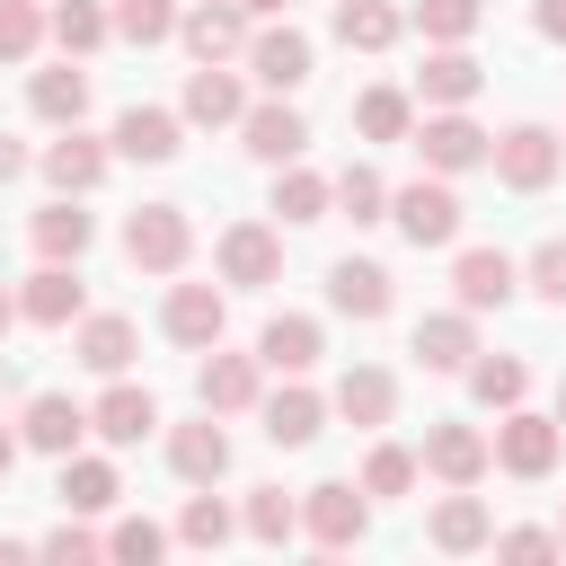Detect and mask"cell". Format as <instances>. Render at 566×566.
<instances>
[{
    "mask_svg": "<svg viewBox=\"0 0 566 566\" xmlns=\"http://www.w3.org/2000/svg\"><path fill=\"white\" fill-rule=\"evenodd\" d=\"M256 354H212L203 371H195V389H203V407L212 416H239V407H256Z\"/></svg>",
    "mask_w": 566,
    "mask_h": 566,
    "instance_id": "cell-21",
    "label": "cell"
},
{
    "mask_svg": "<svg viewBox=\"0 0 566 566\" xmlns=\"http://www.w3.org/2000/svg\"><path fill=\"white\" fill-rule=\"evenodd\" d=\"M486 539H495V513H486V504H478L469 486L433 504V548H451V557H469V548H486Z\"/></svg>",
    "mask_w": 566,
    "mask_h": 566,
    "instance_id": "cell-24",
    "label": "cell"
},
{
    "mask_svg": "<svg viewBox=\"0 0 566 566\" xmlns=\"http://www.w3.org/2000/svg\"><path fill=\"white\" fill-rule=\"evenodd\" d=\"M256 363H265V371H310V363H318V318H265Z\"/></svg>",
    "mask_w": 566,
    "mask_h": 566,
    "instance_id": "cell-29",
    "label": "cell"
},
{
    "mask_svg": "<svg viewBox=\"0 0 566 566\" xmlns=\"http://www.w3.org/2000/svg\"><path fill=\"white\" fill-rule=\"evenodd\" d=\"M18 168H27V150H18V142H9V133H0V186H9V177H18Z\"/></svg>",
    "mask_w": 566,
    "mask_h": 566,
    "instance_id": "cell-50",
    "label": "cell"
},
{
    "mask_svg": "<svg viewBox=\"0 0 566 566\" xmlns=\"http://www.w3.org/2000/svg\"><path fill=\"white\" fill-rule=\"evenodd\" d=\"M106 35H115V18H106L97 0H62V9H53V44H62V53H97Z\"/></svg>",
    "mask_w": 566,
    "mask_h": 566,
    "instance_id": "cell-36",
    "label": "cell"
},
{
    "mask_svg": "<svg viewBox=\"0 0 566 566\" xmlns=\"http://www.w3.org/2000/svg\"><path fill=\"white\" fill-rule=\"evenodd\" d=\"M513 283H522V274H513V256H504V248H460V265H451V292H460V310H469V318H478V310H504V301H513Z\"/></svg>",
    "mask_w": 566,
    "mask_h": 566,
    "instance_id": "cell-9",
    "label": "cell"
},
{
    "mask_svg": "<svg viewBox=\"0 0 566 566\" xmlns=\"http://www.w3.org/2000/svg\"><path fill=\"white\" fill-rule=\"evenodd\" d=\"M389 221L407 230V248H451L460 239V195L442 177H416V186L389 195Z\"/></svg>",
    "mask_w": 566,
    "mask_h": 566,
    "instance_id": "cell-2",
    "label": "cell"
},
{
    "mask_svg": "<svg viewBox=\"0 0 566 566\" xmlns=\"http://www.w3.org/2000/svg\"><path fill=\"white\" fill-rule=\"evenodd\" d=\"M18 442H27V433H9V424H0V478L18 469Z\"/></svg>",
    "mask_w": 566,
    "mask_h": 566,
    "instance_id": "cell-51",
    "label": "cell"
},
{
    "mask_svg": "<svg viewBox=\"0 0 566 566\" xmlns=\"http://www.w3.org/2000/svg\"><path fill=\"white\" fill-rule=\"evenodd\" d=\"M495 548H504V557H557L566 531H495Z\"/></svg>",
    "mask_w": 566,
    "mask_h": 566,
    "instance_id": "cell-47",
    "label": "cell"
},
{
    "mask_svg": "<svg viewBox=\"0 0 566 566\" xmlns=\"http://www.w3.org/2000/svg\"><path fill=\"white\" fill-rule=\"evenodd\" d=\"M88 424L106 433V442H142L150 424H159V407H150V389H133V380H115L97 407H88Z\"/></svg>",
    "mask_w": 566,
    "mask_h": 566,
    "instance_id": "cell-26",
    "label": "cell"
},
{
    "mask_svg": "<svg viewBox=\"0 0 566 566\" xmlns=\"http://www.w3.org/2000/svg\"><path fill=\"white\" fill-rule=\"evenodd\" d=\"M177 539H186V548H221V539H230V504H221V495H195V504L177 513Z\"/></svg>",
    "mask_w": 566,
    "mask_h": 566,
    "instance_id": "cell-43",
    "label": "cell"
},
{
    "mask_svg": "<svg viewBox=\"0 0 566 566\" xmlns=\"http://www.w3.org/2000/svg\"><path fill=\"white\" fill-rule=\"evenodd\" d=\"M407 142L424 150V168H433V177H460V168H478V159H495V142H486V133H478V124H469L460 106H442V115H424V124H416Z\"/></svg>",
    "mask_w": 566,
    "mask_h": 566,
    "instance_id": "cell-4",
    "label": "cell"
},
{
    "mask_svg": "<svg viewBox=\"0 0 566 566\" xmlns=\"http://www.w3.org/2000/svg\"><path fill=\"white\" fill-rule=\"evenodd\" d=\"M18 310H27L35 327H71V318H80V274H71L62 256H44V265L27 274V292H18Z\"/></svg>",
    "mask_w": 566,
    "mask_h": 566,
    "instance_id": "cell-15",
    "label": "cell"
},
{
    "mask_svg": "<svg viewBox=\"0 0 566 566\" xmlns=\"http://www.w3.org/2000/svg\"><path fill=\"white\" fill-rule=\"evenodd\" d=\"M239 522H248V539H265V548H283V539H292V531H301V504H292V495H283V486H256V495H248V513H239Z\"/></svg>",
    "mask_w": 566,
    "mask_h": 566,
    "instance_id": "cell-37",
    "label": "cell"
},
{
    "mask_svg": "<svg viewBox=\"0 0 566 566\" xmlns=\"http://www.w3.org/2000/svg\"><path fill=\"white\" fill-rule=\"evenodd\" d=\"M354 124H363V142H407L416 133V106H407V88H363Z\"/></svg>",
    "mask_w": 566,
    "mask_h": 566,
    "instance_id": "cell-33",
    "label": "cell"
},
{
    "mask_svg": "<svg viewBox=\"0 0 566 566\" xmlns=\"http://www.w3.org/2000/svg\"><path fill=\"white\" fill-rule=\"evenodd\" d=\"M239 9H256V18H283V9H292V0H239Z\"/></svg>",
    "mask_w": 566,
    "mask_h": 566,
    "instance_id": "cell-52",
    "label": "cell"
},
{
    "mask_svg": "<svg viewBox=\"0 0 566 566\" xmlns=\"http://www.w3.org/2000/svg\"><path fill=\"white\" fill-rule=\"evenodd\" d=\"M531 292L566 310V239H539V248H531Z\"/></svg>",
    "mask_w": 566,
    "mask_h": 566,
    "instance_id": "cell-45",
    "label": "cell"
},
{
    "mask_svg": "<svg viewBox=\"0 0 566 566\" xmlns=\"http://www.w3.org/2000/svg\"><path fill=\"white\" fill-rule=\"evenodd\" d=\"M71 354H80L88 371H106V380H115V371L133 363V318H115V310H97V318H80V345H71Z\"/></svg>",
    "mask_w": 566,
    "mask_h": 566,
    "instance_id": "cell-30",
    "label": "cell"
},
{
    "mask_svg": "<svg viewBox=\"0 0 566 566\" xmlns=\"http://www.w3.org/2000/svg\"><path fill=\"white\" fill-rule=\"evenodd\" d=\"M416 88H424V106H469V97L486 88V71H478V62L460 53V44H442V53H433V62L416 71Z\"/></svg>",
    "mask_w": 566,
    "mask_h": 566,
    "instance_id": "cell-25",
    "label": "cell"
},
{
    "mask_svg": "<svg viewBox=\"0 0 566 566\" xmlns=\"http://www.w3.org/2000/svg\"><path fill=\"white\" fill-rule=\"evenodd\" d=\"M115 150L142 159V168L177 159V115H168V106H124V115H115Z\"/></svg>",
    "mask_w": 566,
    "mask_h": 566,
    "instance_id": "cell-18",
    "label": "cell"
},
{
    "mask_svg": "<svg viewBox=\"0 0 566 566\" xmlns=\"http://www.w3.org/2000/svg\"><path fill=\"white\" fill-rule=\"evenodd\" d=\"M398 27H407V18H398L389 0H345V9H336V44H354V53H389Z\"/></svg>",
    "mask_w": 566,
    "mask_h": 566,
    "instance_id": "cell-27",
    "label": "cell"
},
{
    "mask_svg": "<svg viewBox=\"0 0 566 566\" xmlns=\"http://www.w3.org/2000/svg\"><path fill=\"white\" fill-rule=\"evenodd\" d=\"M239 133H248V150H256L265 168L301 159V142H310V124H301V115H292L283 97H274V106H248V115H239Z\"/></svg>",
    "mask_w": 566,
    "mask_h": 566,
    "instance_id": "cell-19",
    "label": "cell"
},
{
    "mask_svg": "<svg viewBox=\"0 0 566 566\" xmlns=\"http://www.w3.org/2000/svg\"><path fill=\"white\" fill-rule=\"evenodd\" d=\"M318 424H327V398H318V389H301V371H292V389H274V398H265V442L301 451V442H318Z\"/></svg>",
    "mask_w": 566,
    "mask_h": 566,
    "instance_id": "cell-17",
    "label": "cell"
},
{
    "mask_svg": "<svg viewBox=\"0 0 566 566\" xmlns=\"http://www.w3.org/2000/svg\"><path fill=\"white\" fill-rule=\"evenodd\" d=\"M327 203H336V186L283 159V177H274V212H283V221H327Z\"/></svg>",
    "mask_w": 566,
    "mask_h": 566,
    "instance_id": "cell-34",
    "label": "cell"
},
{
    "mask_svg": "<svg viewBox=\"0 0 566 566\" xmlns=\"http://www.w3.org/2000/svg\"><path fill=\"white\" fill-rule=\"evenodd\" d=\"M539 35H548V44H566V0H539Z\"/></svg>",
    "mask_w": 566,
    "mask_h": 566,
    "instance_id": "cell-49",
    "label": "cell"
},
{
    "mask_svg": "<svg viewBox=\"0 0 566 566\" xmlns=\"http://www.w3.org/2000/svg\"><path fill=\"white\" fill-rule=\"evenodd\" d=\"M248 71L283 97V88H301L310 80V35L301 27H265V35H248Z\"/></svg>",
    "mask_w": 566,
    "mask_h": 566,
    "instance_id": "cell-11",
    "label": "cell"
},
{
    "mask_svg": "<svg viewBox=\"0 0 566 566\" xmlns=\"http://www.w3.org/2000/svg\"><path fill=\"white\" fill-rule=\"evenodd\" d=\"M557 424H566V389H557Z\"/></svg>",
    "mask_w": 566,
    "mask_h": 566,
    "instance_id": "cell-54",
    "label": "cell"
},
{
    "mask_svg": "<svg viewBox=\"0 0 566 566\" xmlns=\"http://www.w3.org/2000/svg\"><path fill=\"white\" fill-rule=\"evenodd\" d=\"M115 35L124 44H168L177 35V0H115Z\"/></svg>",
    "mask_w": 566,
    "mask_h": 566,
    "instance_id": "cell-39",
    "label": "cell"
},
{
    "mask_svg": "<svg viewBox=\"0 0 566 566\" xmlns=\"http://www.w3.org/2000/svg\"><path fill=\"white\" fill-rule=\"evenodd\" d=\"M27 451H53V460H71L80 451V433H88V407H71L62 389H44V398H27Z\"/></svg>",
    "mask_w": 566,
    "mask_h": 566,
    "instance_id": "cell-13",
    "label": "cell"
},
{
    "mask_svg": "<svg viewBox=\"0 0 566 566\" xmlns=\"http://www.w3.org/2000/svg\"><path fill=\"white\" fill-rule=\"evenodd\" d=\"M557 451H566V424H557V416L504 407V424H495V460H504L513 478H548V469H557Z\"/></svg>",
    "mask_w": 566,
    "mask_h": 566,
    "instance_id": "cell-3",
    "label": "cell"
},
{
    "mask_svg": "<svg viewBox=\"0 0 566 566\" xmlns=\"http://www.w3.org/2000/svg\"><path fill=\"white\" fill-rule=\"evenodd\" d=\"M159 548H168V531H159V522H142V513L106 531V557H159Z\"/></svg>",
    "mask_w": 566,
    "mask_h": 566,
    "instance_id": "cell-46",
    "label": "cell"
},
{
    "mask_svg": "<svg viewBox=\"0 0 566 566\" xmlns=\"http://www.w3.org/2000/svg\"><path fill=\"white\" fill-rule=\"evenodd\" d=\"M416 27L433 44H469L478 35V0H416Z\"/></svg>",
    "mask_w": 566,
    "mask_h": 566,
    "instance_id": "cell-41",
    "label": "cell"
},
{
    "mask_svg": "<svg viewBox=\"0 0 566 566\" xmlns=\"http://www.w3.org/2000/svg\"><path fill=\"white\" fill-rule=\"evenodd\" d=\"M469 389H478V407H522L531 371H522L513 354H486V363H469Z\"/></svg>",
    "mask_w": 566,
    "mask_h": 566,
    "instance_id": "cell-38",
    "label": "cell"
},
{
    "mask_svg": "<svg viewBox=\"0 0 566 566\" xmlns=\"http://www.w3.org/2000/svg\"><path fill=\"white\" fill-rule=\"evenodd\" d=\"M221 318H230V310H221V292H212V283H177V292H168V310H159V327H168L177 345H221Z\"/></svg>",
    "mask_w": 566,
    "mask_h": 566,
    "instance_id": "cell-16",
    "label": "cell"
},
{
    "mask_svg": "<svg viewBox=\"0 0 566 566\" xmlns=\"http://www.w3.org/2000/svg\"><path fill=\"white\" fill-rule=\"evenodd\" d=\"M35 548H44V557H97V531H80V522H62V531H44Z\"/></svg>",
    "mask_w": 566,
    "mask_h": 566,
    "instance_id": "cell-48",
    "label": "cell"
},
{
    "mask_svg": "<svg viewBox=\"0 0 566 566\" xmlns=\"http://www.w3.org/2000/svg\"><path fill=\"white\" fill-rule=\"evenodd\" d=\"M80 248H88V212H80V195L44 203V212H35V256H62V265H80Z\"/></svg>",
    "mask_w": 566,
    "mask_h": 566,
    "instance_id": "cell-32",
    "label": "cell"
},
{
    "mask_svg": "<svg viewBox=\"0 0 566 566\" xmlns=\"http://www.w3.org/2000/svg\"><path fill=\"white\" fill-rule=\"evenodd\" d=\"M327 301H336L345 318H389V265L336 256V265H327Z\"/></svg>",
    "mask_w": 566,
    "mask_h": 566,
    "instance_id": "cell-12",
    "label": "cell"
},
{
    "mask_svg": "<svg viewBox=\"0 0 566 566\" xmlns=\"http://www.w3.org/2000/svg\"><path fill=\"white\" fill-rule=\"evenodd\" d=\"M168 469H177L186 486H212V478L230 469V433L212 424V407H203V424H177V433H168Z\"/></svg>",
    "mask_w": 566,
    "mask_h": 566,
    "instance_id": "cell-14",
    "label": "cell"
},
{
    "mask_svg": "<svg viewBox=\"0 0 566 566\" xmlns=\"http://www.w3.org/2000/svg\"><path fill=\"white\" fill-rule=\"evenodd\" d=\"M18 318H27V310H18V301H9V292H0V336H9V327H18Z\"/></svg>",
    "mask_w": 566,
    "mask_h": 566,
    "instance_id": "cell-53",
    "label": "cell"
},
{
    "mask_svg": "<svg viewBox=\"0 0 566 566\" xmlns=\"http://www.w3.org/2000/svg\"><path fill=\"white\" fill-rule=\"evenodd\" d=\"M336 203H345V221H389V186H380V168H345V177H336Z\"/></svg>",
    "mask_w": 566,
    "mask_h": 566,
    "instance_id": "cell-40",
    "label": "cell"
},
{
    "mask_svg": "<svg viewBox=\"0 0 566 566\" xmlns=\"http://www.w3.org/2000/svg\"><path fill=\"white\" fill-rule=\"evenodd\" d=\"M44 177H53L62 195H88V186L106 177V142H88L80 124H62V142L44 150Z\"/></svg>",
    "mask_w": 566,
    "mask_h": 566,
    "instance_id": "cell-22",
    "label": "cell"
},
{
    "mask_svg": "<svg viewBox=\"0 0 566 566\" xmlns=\"http://www.w3.org/2000/svg\"><path fill=\"white\" fill-rule=\"evenodd\" d=\"M186 248H195L186 203H142V212L124 221V256H133L142 274H177V265H186Z\"/></svg>",
    "mask_w": 566,
    "mask_h": 566,
    "instance_id": "cell-1",
    "label": "cell"
},
{
    "mask_svg": "<svg viewBox=\"0 0 566 566\" xmlns=\"http://www.w3.org/2000/svg\"><path fill=\"white\" fill-rule=\"evenodd\" d=\"M424 469H433L442 486H478V478L495 469V442H486L478 424H433V433H424Z\"/></svg>",
    "mask_w": 566,
    "mask_h": 566,
    "instance_id": "cell-7",
    "label": "cell"
},
{
    "mask_svg": "<svg viewBox=\"0 0 566 566\" xmlns=\"http://www.w3.org/2000/svg\"><path fill=\"white\" fill-rule=\"evenodd\" d=\"M186 115H195V124H239L248 97H239V80H230L221 62H203V71L186 80Z\"/></svg>",
    "mask_w": 566,
    "mask_h": 566,
    "instance_id": "cell-31",
    "label": "cell"
},
{
    "mask_svg": "<svg viewBox=\"0 0 566 566\" xmlns=\"http://www.w3.org/2000/svg\"><path fill=\"white\" fill-rule=\"evenodd\" d=\"M495 177H504L513 195H539V186L557 177V133H548V124H513V133L495 142Z\"/></svg>",
    "mask_w": 566,
    "mask_h": 566,
    "instance_id": "cell-6",
    "label": "cell"
},
{
    "mask_svg": "<svg viewBox=\"0 0 566 566\" xmlns=\"http://www.w3.org/2000/svg\"><path fill=\"white\" fill-rule=\"evenodd\" d=\"M557 531H566V522H557Z\"/></svg>",
    "mask_w": 566,
    "mask_h": 566,
    "instance_id": "cell-55",
    "label": "cell"
},
{
    "mask_svg": "<svg viewBox=\"0 0 566 566\" xmlns=\"http://www.w3.org/2000/svg\"><path fill=\"white\" fill-rule=\"evenodd\" d=\"M469 354H478V327H469V310L416 318V363H424V371H469Z\"/></svg>",
    "mask_w": 566,
    "mask_h": 566,
    "instance_id": "cell-20",
    "label": "cell"
},
{
    "mask_svg": "<svg viewBox=\"0 0 566 566\" xmlns=\"http://www.w3.org/2000/svg\"><path fill=\"white\" fill-rule=\"evenodd\" d=\"M124 486H115V469L106 460H62V513H106Z\"/></svg>",
    "mask_w": 566,
    "mask_h": 566,
    "instance_id": "cell-35",
    "label": "cell"
},
{
    "mask_svg": "<svg viewBox=\"0 0 566 566\" xmlns=\"http://www.w3.org/2000/svg\"><path fill=\"white\" fill-rule=\"evenodd\" d=\"M301 522H310V539H318V548H354V539L371 531V504H363L345 478H327V486H310V495H301Z\"/></svg>",
    "mask_w": 566,
    "mask_h": 566,
    "instance_id": "cell-5",
    "label": "cell"
},
{
    "mask_svg": "<svg viewBox=\"0 0 566 566\" xmlns=\"http://www.w3.org/2000/svg\"><path fill=\"white\" fill-rule=\"evenodd\" d=\"M177 35H186L195 62H230V53H248V9L239 0H203V9L177 18Z\"/></svg>",
    "mask_w": 566,
    "mask_h": 566,
    "instance_id": "cell-8",
    "label": "cell"
},
{
    "mask_svg": "<svg viewBox=\"0 0 566 566\" xmlns=\"http://www.w3.org/2000/svg\"><path fill=\"white\" fill-rule=\"evenodd\" d=\"M389 407H398V380H389L380 363H354V371L336 380V416H345V424H389Z\"/></svg>",
    "mask_w": 566,
    "mask_h": 566,
    "instance_id": "cell-23",
    "label": "cell"
},
{
    "mask_svg": "<svg viewBox=\"0 0 566 566\" xmlns=\"http://www.w3.org/2000/svg\"><path fill=\"white\" fill-rule=\"evenodd\" d=\"M407 486H416V451L380 442V451L363 460V495H407Z\"/></svg>",
    "mask_w": 566,
    "mask_h": 566,
    "instance_id": "cell-42",
    "label": "cell"
},
{
    "mask_svg": "<svg viewBox=\"0 0 566 566\" xmlns=\"http://www.w3.org/2000/svg\"><path fill=\"white\" fill-rule=\"evenodd\" d=\"M221 274L248 283V292L274 283V274H283V239H274L265 221H230V230H221Z\"/></svg>",
    "mask_w": 566,
    "mask_h": 566,
    "instance_id": "cell-10",
    "label": "cell"
},
{
    "mask_svg": "<svg viewBox=\"0 0 566 566\" xmlns=\"http://www.w3.org/2000/svg\"><path fill=\"white\" fill-rule=\"evenodd\" d=\"M35 35H44L35 0H0V62H27V53H35Z\"/></svg>",
    "mask_w": 566,
    "mask_h": 566,
    "instance_id": "cell-44",
    "label": "cell"
},
{
    "mask_svg": "<svg viewBox=\"0 0 566 566\" xmlns=\"http://www.w3.org/2000/svg\"><path fill=\"white\" fill-rule=\"evenodd\" d=\"M27 106H35L44 124H80V115H88V71H71V62H62V71H35V80H27Z\"/></svg>",
    "mask_w": 566,
    "mask_h": 566,
    "instance_id": "cell-28",
    "label": "cell"
}]
</instances>
